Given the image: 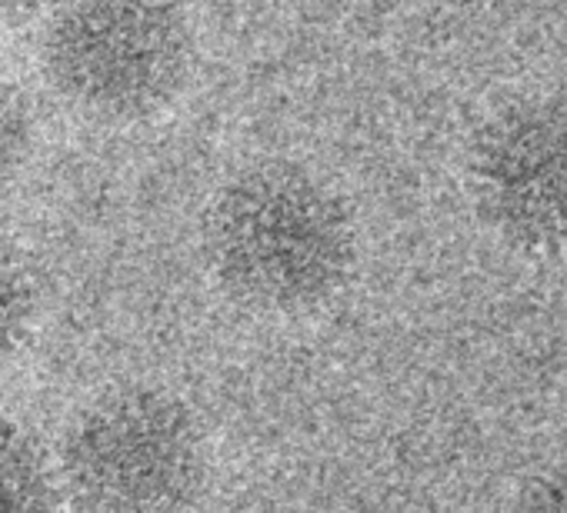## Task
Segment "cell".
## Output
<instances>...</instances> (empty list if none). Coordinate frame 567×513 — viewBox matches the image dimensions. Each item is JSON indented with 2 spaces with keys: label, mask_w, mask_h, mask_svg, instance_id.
Returning a JSON list of instances; mask_svg holds the SVG:
<instances>
[{
  "label": "cell",
  "mask_w": 567,
  "mask_h": 513,
  "mask_svg": "<svg viewBox=\"0 0 567 513\" xmlns=\"http://www.w3.org/2000/svg\"><path fill=\"white\" fill-rule=\"evenodd\" d=\"M217 287L254 314L291 317L331 301L354 268L344 200L295 164H260L227 180L204 217Z\"/></svg>",
  "instance_id": "cell-1"
},
{
  "label": "cell",
  "mask_w": 567,
  "mask_h": 513,
  "mask_svg": "<svg viewBox=\"0 0 567 513\" xmlns=\"http://www.w3.org/2000/svg\"><path fill=\"white\" fill-rule=\"evenodd\" d=\"M41 64L81 117L141 124L184 94L194 34L177 0H61L44 28Z\"/></svg>",
  "instance_id": "cell-2"
},
{
  "label": "cell",
  "mask_w": 567,
  "mask_h": 513,
  "mask_svg": "<svg viewBox=\"0 0 567 513\" xmlns=\"http://www.w3.org/2000/svg\"><path fill=\"white\" fill-rule=\"evenodd\" d=\"M61 477L84 510H181L197 503L207 483V440L194 410L174 394L117 387L74 417Z\"/></svg>",
  "instance_id": "cell-3"
},
{
  "label": "cell",
  "mask_w": 567,
  "mask_h": 513,
  "mask_svg": "<svg viewBox=\"0 0 567 513\" xmlns=\"http://www.w3.org/2000/svg\"><path fill=\"white\" fill-rule=\"evenodd\" d=\"M474 193L487 223L520 250L567 253V104L527 101L477 137Z\"/></svg>",
  "instance_id": "cell-4"
},
{
  "label": "cell",
  "mask_w": 567,
  "mask_h": 513,
  "mask_svg": "<svg viewBox=\"0 0 567 513\" xmlns=\"http://www.w3.org/2000/svg\"><path fill=\"white\" fill-rule=\"evenodd\" d=\"M54 477L38 440L0 417V510H41L58 500Z\"/></svg>",
  "instance_id": "cell-5"
},
{
  "label": "cell",
  "mask_w": 567,
  "mask_h": 513,
  "mask_svg": "<svg viewBox=\"0 0 567 513\" xmlns=\"http://www.w3.org/2000/svg\"><path fill=\"white\" fill-rule=\"evenodd\" d=\"M38 317V278L28 253L0 233V364L28 341Z\"/></svg>",
  "instance_id": "cell-6"
},
{
  "label": "cell",
  "mask_w": 567,
  "mask_h": 513,
  "mask_svg": "<svg viewBox=\"0 0 567 513\" xmlns=\"http://www.w3.org/2000/svg\"><path fill=\"white\" fill-rule=\"evenodd\" d=\"M34 147L31 107L18 84L0 71V197H4L18 177L24 174Z\"/></svg>",
  "instance_id": "cell-7"
},
{
  "label": "cell",
  "mask_w": 567,
  "mask_h": 513,
  "mask_svg": "<svg viewBox=\"0 0 567 513\" xmlns=\"http://www.w3.org/2000/svg\"><path fill=\"white\" fill-rule=\"evenodd\" d=\"M48 0H0V31H11L28 24L31 18L41 14Z\"/></svg>",
  "instance_id": "cell-8"
}]
</instances>
